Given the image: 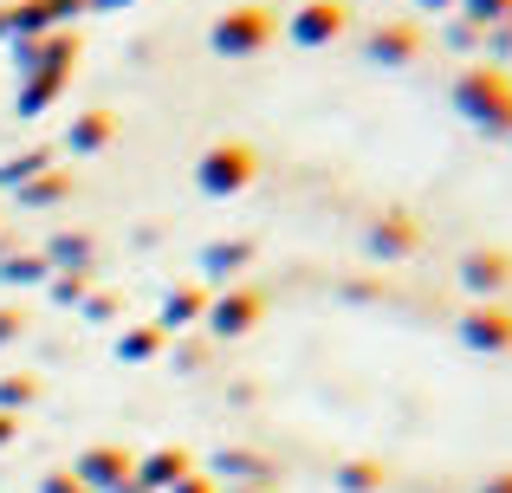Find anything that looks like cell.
I'll return each mask as SVG.
<instances>
[{"mask_svg": "<svg viewBox=\"0 0 512 493\" xmlns=\"http://www.w3.org/2000/svg\"><path fill=\"white\" fill-rule=\"evenodd\" d=\"M454 104H461L467 117H480L487 130H512V78L500 72V65H474V72H461Z\"/></svg>", "mask_w": 512, "mask_h": 493, "instance_id": "6da1fadb", "label": "cell"}, {"mask_svg": "<svg viewBox=\"0 0 512 493\" xmlns=\"http://www.w3.org/2000/svg\"><path fill=\"white\" fill-rule=\"evenodd\" d=\"M273 33H279V13L253 0V7H227L208 39H214V52H227V59H247V52H260Z\"/></svg>", "mask_w": 512, "mask_h": 493, "instance_id": "7a4b0ae2", "label": "cell"}, {"mask_svg": "<svg viewBox=\"0 0 512 493\" xmlns=\"http://www.w3.org/2000/svg\"><path fill=\"white\" fill-rule=\"evenodd\" d=\"M253 169H260V156L247 150V143H214L208 156H201V189L208 195H234V189H247L253 182Z\"/></svg>", "mask_w": 512, "mask_h": 493, "instance_id": "3957f363", "label": "cell"}, {"mask_svg": "<svg viewBox=\"0 0 512 493\" xmlns=\"http://www.w3.org/2000/svg\"><path fill=\"white\" fill-rule=\"evenodd\" d=\"M344 0H305L299 13H292V39H299V46H331V39L344 33Z\"/></svg>", "mask_w": 512, "mask_h": 493, "instance_id": "277c9868", "label": "cell"}, {"mask_svg": "<svg viewBox=\"0 0 512 493\" xmlns=\"http://www.w3.org/2000/svg\"><path fill=\"white\" fill-rule=\"evenodd\" d=\"M461 338L474 344V351H506L512 344V312L506 305H474V312L461 318Z\"/></svg>", "mask_w": 512, "mask_h": 493, "instance_id": "5b68a950", "label": "cell"}, {"mask_svg": "<svg viewBox=\"0 0 512 493\" xmlns=\"http://www.w3.org/2000/svg\"><path fill=\"white\" fill-rule=\"evenodd\" d=\"M415 52H422V33H415L409 20H389V26L370 33V59H383V65H409Z\"/></svg>", "mask_w": 512, "mask_h": 493, "instance_id": "8992f818", "label": "cell"}, {"mask_svg": "<svg viewBox=\"0 0 512 493\" xmlns=\"http://www.w3.org/2000/svg\"><path fill=\"white\" fill-rule=\"evenodd\" d=\"M461 279H467L474 292H500L506 279H512V253H500V247H480V253H467Z\"/></svg>", "mask_w": 512, "mask_h": 493, "instance_id": "52a82bcc", "label": "cell"}, {"mask_svg": "<svg viewBox=\"0 0 512 493\" xmlns=\"http://www.w3.org/2000/svg\"><path fill=\"white\" fill-rule=\"evenodd\" d=\"M260 312H266V305H260V292H247V286H240V292H227V299L214 305V331H227V338H234V331H247Z\"/></svg>", "mask_w": 512, "mask_h": 493, "instance_id": "ba28073f", "label": "cell"}, {"mask_svg": "<svg viewBox=\"0 0 512 493\" xmlns=\"http://www.w3.org/2000/svg\"><path fill=\"white\" fill-rule=\"evenodd\" d=\"M78 7H85V0H26V7H13L7 20L26 26V33H46V26H59L65 13H78Z\"/></svg>", "mask_w": 512, "mask_h": 493, "instance_id": "9c48e42d", "label": "cell"}, {"mask_svg": "<svg viewBox=\"0 0 512 493\" xmlns=\"http://www.w3.org/2000/svg\"><path fill=\"white\" fill-rule=\"evenodd\" d=\"M376 253H409L415 247V221H402V215H389L383 228H376V241H370Z\"/></svg>", "mask_w": 512, "mask_h": 493, "instance_id": "30bf717a", "label": "cell"}, {"mask_svg": "<svg viewBox=\"0 0 512 493\" xmlns=\"http://www.w3.org/2000/svg\"><path fill=\"white\" fill-rule=\"evenodd\" d=\"M59 91H65V72H52V65H46V72H33V85L20 91V104H26V111H39V104H52Z\"/></svg>", "mask_w": 512, "mask_h": 493, "instance_id": "8fae6325", "label": "cell"}, {"mask_svg": "<svg viewBox=\"0 0 512 493\" xmlns=\"http://www.w3.org/2000/svg\"><path fill=\"white\" fill-rule=\"evenodd\" d=\"M104 137H111V111H91V117H78V130H72V150H98Z\"/></svg>", "mask_w": 512, "mask_h": 493, "instance_id": "7c38bea8", "label": "cell"}, {"mask_svg": "<svg viewBox=\"0 0 512 493\" xmlns=\"http://www.w3.org/2000/svg\"><path fill=\"white\" fill-rule=\"evenodd\" d=\"M461 13L474 26H506L512 20V0H461Z\"/></svg>", "mask_w": 512, "mask_h": 493, "instance_id": "4fadbf2b", "label": "cell"}, {"mask_svg": "<svg viewBox=\"0 0 512 493\" xmlns=\"http://www.w3.org/2000/svg\"><path fill=\"white\" fill-rule=\"evenodd\" d=\"M201 305H208V292H195V286H182V292H175V299H169V318H195V312H201Z\"/></svg>", "mask_w": 512, "mask_h": 493, "instance_id": "5bb4252c", "label": "cell"}, {"mask_svg": "<svg viewBox=\"0 0 512 493\" xmlns=\"http://www.w3.org/2000/svg\"><path fill=\"white\" fill-rule=\"evenodd\" d=\"M156 344H163V338H156V331H130V338H124V357H150Z\"/></svg>", "mask_w": 512, "mask_h": 493, "instance_id": "9a60e30c", "label": "cell"}, {"mask_svg": "<svg viewBox=\"0 0 512 493\" xmlns=\"http://www.w3.org/2000/svg\"><path fill=\"white\" fill-rule=\"evenodd\" d=\"M415 7H435L441 13V7H461V0H415Z\"/></svg>", "mask_w": 512, "mask_h": 493, "instance_id": "2e32d148", "label": "cell"}, {"mask_svg": "<svg viewBox=\"0 0 512 493\" xmlns=\"http://www.w3.org/2000/svg\"><path fill=\"white\" fill-rule=\"evenodd\" d=\"M487 493H512V474H500V481H493V487H487Z\"/></svg>", "mask_w": 512, "mask_h": 493, "instance_id": "e0dca14e", "label": "cell"}, {"mask_svg": "<svg viewBox=\"0 0 512 493\" xmlns=\"http://www.w3.org/2000/svg\"><path fill=\"white\" fill-rule=\"evenodd\" d=\"M7 435H13V422H7V416H0V442H7Z\"/></svg>", "mask_w": 512, "mask_h": 493, "instance_id": "ac0fdd59", "label": "cell"}, {"mask_svg": "<svg viewBox=\"0 0 512 493\" xmlns=\"http://www.w3.org/2000/svg\"><path fill=\"white\" fill-rule=\"evenodd\" d=\"M91 7H124V0H91Z\"/></svg>", "mask_w": 512, "mask_h": 493, "instance_id": "d6986e66", "label": "cell"}]
</instances>
